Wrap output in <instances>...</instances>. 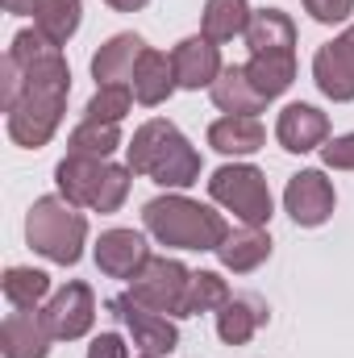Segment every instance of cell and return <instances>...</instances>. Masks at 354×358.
<instances>
[{
	"instance_id": "f546056e",
	"label": "cell",
	"mask_w": 354,
	"mask_h": 358,
	"mask_svg": "<svg viewBox=\"0 0 354 358\" xmlns=\"http://www.w3.org/2000/svg\"><path fill=\"white\" fill-rule=\"evenodd\" d=\"M321 163L334 167V171H354V134H342L334 142L321 146Z\"/></svg>"
},
{
	"instance_id": "44dd1931",
	"label": "cell",
	"mask_w": 354,
	"mask_h": 358,
	"mask_svg": "<svg viewBox=\"0 0 354 358\" xmlns=\"http://www.w3.org/2000/svg\"><path fill=\"white\" fill-rule=\"evenodd\" d=\"M250 55H296V25L279 8H259L246 25Z\"/></svg>"
},
{
	"instance_id": "8992f818",
	"label": "cell",
	"mask_w": 354,
	"mask_h": 358,
	"mask_svg": "<svg viewBox=\"0 0 354 358\" xmlns=\"http://www.w3.org/2000/svg\"><path fill=\"white\" fill-rule=\"evenodd\" d=\"M208 196L221 208H229L242 225H267L271 221V187H267V176L250 163H234V167L213 171Z\"/></svg>"
},
{
	"instance_id": "1f68e13d",
	"label": "cell",
	"mask_w": 354,
	"mask_h": 358,
	"mask_svg": "<svg viewBox=\"0 0 354 358\" xmlns=\"http://www.w3.org/2000/svg\"><path fill=\"white\" fill-rule=\"evenodd\" d=\"M88 358H129V350H125V342L117 334H100L88 346Z\"/></svg>"
},
{
	"instance_id": "4dcf8cb0",
	"label": "cell",
	"mask_w": 354,
	"mask_h": 358,
	"mask_svg": "<svg viewBox=\"0 0 354 358\" xmlns=\"http://www.w3.org/2000/svg\"><path fill=\"white\" fill-rule=\"evenodd\" d=\"M304 13L321 25H338L354 13V0H304Z\"/></svg>"
},
{
	"instance_id": "7a4b0ae2",
	"label": "cell",
	"mask_w": 354,
	"mask_h": 358,
	"mask_svg": "<svg viewBox=\"0 0 354 358\" xmlns=\"http://www.w3.org/2000/svg\"><path fill=\"white\" fill-rule=\"evenodd\" d=\"M125 155H129L125 167L134 176H146V179H155V183H163V187H192L200 179V155L192 150V142L179 134L176 125L163 121V117L146 121L134 134V142L125 146Z\"/></svg>"
},
{
	"instance_id": "2e32d148",
	"label": "cell",
	"mask_w": 354,
	"mask_h": 358,
	"mask_svg": "<svg viewBox=\"0 0 354 358\" xmlns=\"http://www.w3.org/2000/svg\"><path fill=\"white\" fill-rule=\"evenodd\" d=\"M8 13L17 17H34V29H42L55 46H67V38L80 29V0H4Z\"/></svg>"
},
{
	"instance_id": "9a60e30c",
	"label": "cell",
	"mask_w": 354,
	"mask_h": 358,
	"mask_svg": "<svg viewBox=\"0 0 354 358\" xmlns=\"http://www.w3.org/2000/svg\"><path fill=\"white\" fill-rule=\"evenodd\" d=\"M171 63H176L179 88H187V92L213 88V84H217V76L225 71V67H221V50H217V42H208L204 34L183 38L176 50H171Z\"/></svg>"
},
{
	"instance_id": "5b68a950",
	"label": "cell",
	"mask_w": 354,
	"mask_h": 358,
	"mask_svg": "<svg viewBox=\"0 0 354 358\" xmlns=\"http://www.w3.org/2000/svg\"><path fill=\"white\" fill-rule=\"evenodd\" d=\"M129 176H134L129 167H117L108 159H84V155H67L55 167L59 196L92 213H117L129 196Z\"/></svg>"
},
{
	"instance_id": "30bf717a",
	"label": "cell",
	"mask_w": 354,
	"mask_h": 358,
	"mask_svg": "<svg viewBox=\"0 0 354 358\" xmlns=\"http://www.w3.org/2000/svg\"><path fill=\"white\" fill-rule=\"evenodd\" d=\"M334 204H338L334 183L321 176V171H300V176L288 179V187H283V208H288V217H292L296 225H304V229L325 225V221L334 217Z\"/></svg>"
},
{
	"instance_id": "6da1fadb",
	"label": "cell",
	"mask_w": 354,
	"mask_h": 358,
	"mask_svg": "<svg viewBox=\"0 0 354 358\" xmlns=\"http://www.w3.org/2000/svg\"><path fill=\"white\" fill-rule=\"evenodd\" d=\"M71 92V71L63 46H55L42 29H21L4 55L0 104L8 113V138L25 150H38L55 138Z\"/></svg>"
},
{
	"instance_id": "52a82bcc",
	"label": "cell",
	"mask_w": 354,
	"mask_h": 358,
	"mask_svg": "<svg viewBox=\"0 0 354 358\" xmlns=\"http://www.w3.org/2000/svg\"><path fill=\"white\" fill-rule=\"evenodd\" d=\"M108 308H113V317L129 329V338H134V346L142 350V355H171L179 346V329L176 321L167 317V313H155V308H146L134 292H125V296H113L108 300Z\"/></svg>"
},
{
	"instance_id": "d6986e66",
	"label": "cell",
	"mask_w": 354,
	"mask_h": 358,
	"mask_svg": "<svg viewBox=\"0 0 354 358\" xmlns=\"http://www.w3.org/2000/svg\"><path fill=\"white\" fill-rule=\"evenodd\" d=\"M129 88H134V100H138V104H146V108L163 104V100L179 88L171 55H163V50H150V46H146V55H142V59H138V67H134Z\"/></svg>"
},
{
	"instance_id": "f1b7e54d",
	"label": "cell",
	"mask_w": 354,
	"mask_h": 358,
	"mask_svg": "<svg viewBox=\"0 0 354 358\" xmlns=\"http://www.w3.org/2000/svg\"><path fill=\"white\" fill-rule=\"evenodd\" d=\"M129 100H134V88L117 84V88H96V96L84 108V121H104V125H121V117L129 113Z\"/></svg>"
},
{
	"instance_id": "ba28073f",
	"label": "cell",
	"mask_w": 354,
	"mask_h": 358,
	"mask_svg": "<svg viewBox=\"0 0 354 358\" xmlns=\"http://www.w3.org/2000/svg\"><path fill=\"white\" fill-rule=\"evenodd\" d=\"M134 296L155 308V313H167V317H183V300H187V283H192V271L176 263V259H150L146 271L138 279H129Z\"/></svg>"
},
{
	"instance_id": "d4e9b609",
	"label": "cell",
	"mask_w": 354,
	"mask_h": 358,
	"mask_svg": "<svg viewBox=\"0 0 354 358\" xmlns=\"http://www.w3.org/2000/svg\"><path fill=\"white\" fill-rule=\"evenodd\" d=\"M246 76H250V84L259 88L263 100H275L296 80V55H250Z\"/></svg>"
},
{
	"instance_id": "7402d4cb",
	"label": "cell",
	"mask_w": 354,
	"mask_h": 358,
	"mask_svg": "<svg viewBox=\"0 0 354 358\" xmlns=\"http://www.w3.org/2000/svg\"><path fill=\"white\" fill-rule=\"evenodd\" d=\"M213 104H217L225 117H255V113L267 108V100L259 96V88H255L250 76H246V67H225V71L217 76V84H213Z\"/></svg>"
},
{
	"instance_id": "cb8c5ba5",
	"label": "cell",
	"mask_w": 354,
	"mask_h": 358,
	"mask_svg": "<svg viewBox=\"0 0 354 358\" xmlns=\"http://www.w3.org/2000/svg\"><path fill=\"white\" fill-rule=\"evenodd\" d=\"M250 17H255V8L246 0H208L204 17H200V34L221 46V42H234L238 34H246Z\"/></svg>"
},
{
	"instance_id": "9c48e42d",
	"label": "cell",
	"mask_w": 354,
	"mask_h": 358,
	"mask_svg": "<svg viewBox=\"0 0 354 358\" xmlns=\"http://www.w3.org/2000/svg\"><path fill=\"white\" fill-rule=\"evenodd\" d=\"M42 317H46L55 342H76V338L88 334L92 321H96V296H92L88 283L71 279V283H63V287L50 296V304L42 308Z\"/></svg>"
},
{
	"instance_id": "83f0119b",
	"label": "cell",
	"mask_w": 354,
	"mask_h": 358,
	"mask_svg": "<svg viewBox=\"0 0 354 358\" xmlns=\"http://www.w3.org/2000/svg\"><path fill=\"white\" fill-rule=\"evenodd\" d=\"M229 283L217 275V271H192V283H187V300H183V317H200V313H217L225 300H229Z\"/></svg>"
},
{
	"instance_id": "ac0fdd59",
	"label": "cell",
	"mask_w": 354,
	"mask_h": 358,
	"mask_svg": "<svg viewBox=\"0 0 354 358\" xmlns=\"http://www.w3.org/2000/svg\"><path fill=\"white\" fill-rule=\"evenodd\" d=\"M267 304L259 296H229L221 308H217V338L225 342V346H246L259 329L267 325Z\"/></svg>"
},
{
	"instance_id": "277c9868",
	"label": "cell",
	"mask_w": 354,
	"mask_h": 358,
	"mask_svg": "<svg viewBox=\"0 0 354 358\" xmlns=\"http://www.w3.org/2000/svg\"><path fill=\"white\" fill-rule=\"evenodd\" d=\"M25 242L42 259H50L59 267H71L84 255L88 217L71 200H63V196H38L29 204V213H25Z\"/></svg>"
},
{
	"instance_id": "5bb4252c",
	"label": "cell",
	"mask_w": 354,
	"mask_h": 358,
	"mask_svg": "<svg viewBox=\"0 0 354 358\" xmlns=\"http://www.w3.org/2000/svg\"><path fill=\"white\" fill-rule=\"evenodd\" d=\"M275 138H279V146L292 150V155L321 150L325 138H330V117H325L321 108L296 100V104H288V108L279 113V121H275Z\"/></svg>"
},
{
	"instance_id": "7c38bea8",
	"label": "cell",
	"mask_w": 354,
	"mask_h": 358,
	"mask_svg": "<svg viewBox=\"0 0 354 358\" xmlns=\"http://www.w3.org/2000/svg\"><path fill=\"white\" fill-rule=\"evenodd\" d=\"M150 246L138 229H108L96 242V267L108 279H138L150 263Z\"/></svg>"
},
{
	"instance_id": "836d02e7",
	"label": "cell",
	"mask_w": 354,
	"mask_h": 358,
	"mask_svg": "<svg viewBox=\"0 0 354 358\" xmlns=\"http://www.w3.org/2000/svg\"><path fill=\"white\" fill-rule=\"evenodd\" d=\"M142 358H155V355H142Z\"/></svg>"
},
{
	"instance_id": "ffe728a7",
	"label": "cell",
	"mask_w": 354,
	"mask_h": 358,
	"mask_svg": "<svg viewBox=\"0 0 354 358\" xmlns=\"http://www.w3.org/2000/svg\"><path fill=\"white\" fill-rule=\"evenodd\" d=\"M221 259V267L234 271V275H246V271L263 267L271 259V238H267L263 225H242V229H229L225 242L213 250Z\"/></svg>"
},
{
	"instance_id": "4316f807",
	"label": "cell",
	"mask_w": 354,
	"mask_h": 358,
	"mask_svg": "<svg viewBox=\"0 0 354 358\" xmlns=\"http://www.w3.org/2000/svg\"><path fill=\"white\" fill-rule=\"evenodd\" d=\"M0 287L13 308H38V300H46V292H50V275L34 267H8Z\"/></svg>"
},
{
	"instance_id": "603a6c76",
	"label": "cell",
	"mask_w": 354,
	"mask_h": 358,
	"mask_svg": "<svg viewBox=\"0 0 354 358\" xmlns=\"http://www.w3.org/2000/svg\"><path fill=\"white\" fill-rule=\"evenodd\" d=\"M267 134L259 125V117H221L208 125V146L221 155H255L263 150Z\"/></svg>"
},
{
	"instance_id": "484cf974",
	"label": "cell",
	"mask_w": 354,
	"mask_h": 358,
	"mask_svg": "<svg viewBox=\"0 0 354 358\" xmlns=\"http://www.w3.org/2000/svg\"><path fill=\"white\" fill-rule=\"evenodd\" d=\"M121 146V129L104 125V121H80L67 134V155H84V159H108Z\"/></svg>"
},
{
	"instance_id": "e0dca14e",
	"label": "cell",
	"mask_w": 354,
	"mask_h": 358,
	"mask_svg": "<svg viewBox=\"0 0 354 358\" xmlns=\"http://www.w3.org/2000/svg\"><path fill=\"white\" fill-rule=\"evenodd\" d=\"M142 55H146V42H142L138 34H117V38H108V42L92 55L96 88H117V84H125V88H129L134 67H138V59H142Z\"/></svg>"
},
{
	"instance_id": "3957f363",
	"label": "cell",
	"mask_w": 354,
	"mask_h": 358,
	"mask_svg": "<svg viewBox=\"0 0 354 358\" xmlns=\"http://www.w3.org/2000/svg\"><path fill=\"white\" fill-rule=\"evenodd\" d=\"M142 225L155 242L176 250H217L229 234L225 217L187 196H155L142 208Z\"/></svg>"
},
{
	"instance_id": "4fadbf2b",
	"label": "cell",
	"mask_w": 354,
	"mask_h": 358,
	"mask_svg": "<svg viewBox=\"0 0 354 358\" xmlns=\"http://www.w3.org/2000/svg\"><path fill=\"white\" fill-rule=\"evenodd\" d=\"M50 342H55V334L38 308H17L0 325V355L4 358H46Z\"/></svg>"
},
{
	"instance_id": "8fae6325",
	"label": "cell",
	"mask_w": 354,
	"mask_h": 358,
	"mask_svg": "<svg viewBox=\"0 0 354 358\" xmlns=\"http://www.w3.org/2000/svg\"><path fill=\"white\" fill-rule=\"evenodd\" d=\"M313 80H317V88L325 92L330 100H338V104L354 100V25L342 29L334 42H325L313 55Z\"/></svg>"
},
{
	"instance_id": "d6a6232c",
	"label": "cell",
	"mask_w": 354,
	"mask_h": 358,
	"mask_svg": "<svg viewBox=\"0 0 354 358\" xmlns=\"http://www.w3.org/2000/svg\"><path fill=\"white\" fill-rule=\"evenodd\" d=\"M108 8H117V13H138V8H146L150 0H104Z\"/></svg>"
}]
</instances>
